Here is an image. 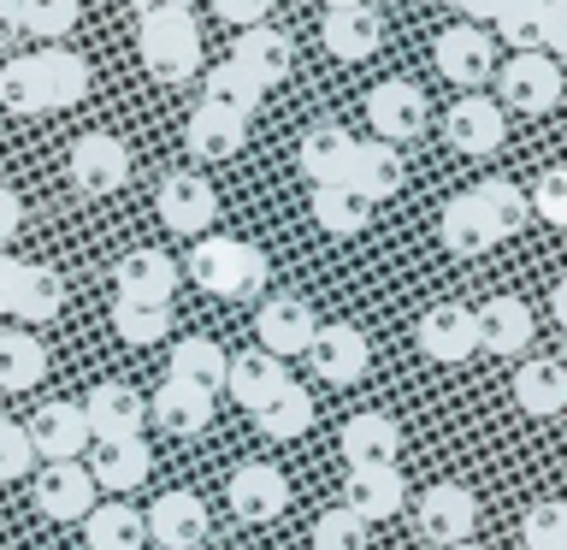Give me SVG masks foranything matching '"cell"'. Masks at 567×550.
I'll use <instances>...</instances> for the list:
<instances>
[{
    "instance_id": "7",
    "label": "cell",
    "mask_w": 567,
    "mask_h": 550,
    "mask_svg": "<svg viewBox=\"0 0 567 550\" xmlns=\"http://www.w3.org/2000/svg\"><path fill=\"white\" fill-rule=\"evenodd\" d=\"M443 142L467 160H485L508 142V124H503V106L485 101V95H461L450 113H443Z\"/></svg>"
},
{
    "instance_id": "16",
    "label": "cell",
    "mask_w": 567,
    "mask_h": 550,
    "mask_svg": "<svg viewBox=\"0 0 567 550\" xmlns=\"http://www.w3.org/2000/svg\"><path fill=\"white\" fill-rule=\"evenodd\" d=\"M367 361H372V349L354 326H319L313 344H308V367L326 385H354L367 373Z\"/></svg>"
},
{
    "instance_id": "18",
    "label": "cell",
    "mask_w": 567,
    "mask_h": 550,
    "mask_svg": "<svg viewBox=\"0 0 567 550\" xmlns=\"http://www.w3.org/2000/svg\"><path fill=\"white\" fill-rule=\"evenodd\" d=\"M24 432H30V444H35V456H48V461H78L83 444H89L83 403H48V408H35Z\"/></svg>"
},
{
    "instance_id": "10",
    "label": "cell",
    "mask_w": 567,
    "mask_h": 550,
    "mask_svg": "<svg viewBox=\"0 0 567 550\" xmlns=\"http://www.w3.org/2000/svg\"><path fill=\"white\" fill-rule=\"evenodd\" d=\"M408 503V479L396 461H367V468H349L343 479V509L349 515H361V521H390Z\"/></svg>"
},
{
    "instance_id": "48",
    "label": "cell",
    "mask_w": 567,
    "mask_h": 550,
    "mask_svg": "<svg viewBox=\"0 0 567 550\" xmlns=\"http://www.w3.org/2000/svg\"><path fill=\"white\" fill-rule=\"evenodd\" d=\"M35 461V444L18 420H0V479H24Z\"/></svg>"
},
{
    "instance_id": "13",
    "label": "cell",
    "mask_w": 567,
    "mask_h": 550,
    "mask_svg": "<svg viewBox=\"0 0 567 550\" xmlns=\"http://www.w3.org/2000/svg\"><path fill=\"white\" fill-rule=\"evenodd\" d=\"M230 515L237 521H278L284 509H290V486H284V473L272 468V461H243L237 473H230Z\"/></svg>"
},
{
    "instance_id": "31",
    "label": "cell",
    "mask_w": 567,
    "mask_h": 550,
    "mask_svg": "<svg viewBox=\"0 0 567 550\" xmlns=\"http://www.w3.org/2000/svg\"><path fill=\"white\" fill-rule=\"evenodd\" d=\"M248 415H255V426L266 438H278V444H290V438H301L313 426V397L308 390H301L296 379H284L272 397H260L255 408H248Z\"/></svg>"
},
{
    "instance_id": "29",
    "label": "cell",
    "mask_w": 567,
    "mask_h": 550,
    "mask_svg": "<svg viewBox=\"0 0 567 550\" xmlns=\"http://www.w3.org/2000/svg\"><path fill=\"white\" fill-rule=\"evenodd\" d=\"M349 154H354V136L343 124H308V136H301V149H296V166L308 172L313 184H343Z\"/></svg>"
},
{
    "instance_id": "34",
    "label": "cell",
    "mask_w": 567,
    "mask_h": 550,
    "mask_svg": "<svg viewBox=\"0 0 567 550\" xmlns=\"http://www.w3.org/2000/svg\"><path fill=\"white\" fill-rule=\"evenodd\" d=\"M83 539L89 550H142L148 544V521L131 503H95L83 515Z\"/></svg>"
},
{
    "instance_id": "54",
    "label": "cell",
    "mask_w": 567,
    "mask_h": 550,
    "mask_svg": "<svg viewBox=\"0 0 567 550\" xmlns=\"http://www.w3.org/2000/svg\"><path fill=\"white\" fill-rule=\"evenodd\" d=\"M455 12L467 18V24H491V18L503 12V0H455Z\"/></svg>"
},
{
    "instance_id": "21",
    "label": "cell",
    "mask_w": 567,
    "mask_h": 550,
    "mask_svg": "<svg viewBox=\"0 0 567 550\" xmlns=\"http://www.w3.org/2000/svg\"><path fill=\"white\" fill-rule=\"evenodd\" d=\"M420 349L432 355V361H467L478 349V332H473V308H461V302H437V308L420 314Z\"/></svg>"
},
{
    "instance_id": "36",
    "label": "cell",
    "mask_w": 567,
    "mask_h": 550,
    "mask_svg": "<svg viewBox=\"0 0 567 550\" xmlns=\"http://www.w3.org/2000/svg\"><path fill=\"white\" fill-rule=\"evenodd\" d=\"M260 95H266V89L248 78L237 60L213 65L207 78H202V106H219V113H237V119H255L260 113Z\"/></svg>"
},
{
    "instance_id": "51",
    "label": "cell",
    "mask_w": 567,
    "mask_h": 550,
    "mask_svg": "<svg viewBox=\"0 0 567 550\" xmlns=\"http://www.w3.org/2000/svg\"><path fill=\"white\" fill-rule=\"evenodd\" d=\"M18 225H24V202H18V190L0 184V248L18 237Z\"/></svg>"
},
{
    "instance_id": "58",
    "label": "cell",
    "mask_w": 567,
    "mask_h": 550,
    "mask_svg": "<svg viewBox=\"0 0 567 550\" xmlns=\"http://www.w3.org/2000/svg\"><path fill=\"white\" fill-rule=\"evenodd\" d=\"M450 550H478V544H473V539H467V544H450Z\"/></svg>"
},
{
    "instance_id": "44",
    "label": "cell",
    "mask_w": 567,
    "mask_h": 550,
    "mask_svg": "<svg viewBox=\"0 0 567 550\" xmlns=\"http://www.w3.org/2000/svg\"><path fill=\"white\" fill-rule=\"evenodd\" d=\"M18 12H24V35H42V48H53L60 35L78 30V0H18Z\"/></svg>"
},
{
    "instance_id": "15",
    "label": "cell",
    "mask_w": 567,
    "mask_h": 550,
    "mask_svg": "<svg viewBox=\"0 0 567 550\" xmlns=\"http://www.w3.org/2000/svg\"><path fill=\"white\" fill-rule=\"evenodd\" d=\"M473 332H478V349L491 355H520L532 344V332H538V319L520 296H491L473 308Z\"/></svg>"
},
{
    "instance_id": "20",
    "label": "cell",
    "mask_w": 567,
    "mask_h": 550,
    "mask_svg": "<svg viewBox=\"0 0 567 550\" xmlns=\"http://www.w3.org/2000/svg\"><path fill=\"white\" fill-rule=\"evenodd\" d=\"M142 390L131 385H118V379H106L89 390V403H83V420H89V438H142Z\"/></svg>"
},
{
    "instance_id": "50",
    "label": "cell",
    "mask_w": 567,
    "mask_h": 550,
    "mask_svg": "<svg viewBox=\"0 0 567 550\" xmlns=\"http://www.w3.org/2000/svg\"><path fill=\"white\" fill-rule=\"evenodd\" d=\"M213 12L225 18V24H237V30H255L266 12H272V0H213Z\"/></svg>"
},
{
    "instance_id": "45",
    "label": "cell",
    "mask_w": 567,
    "mask_h": 550,
    "mask_svg": "<svg viewBox=\"0 0 567 550\" xmlns=\"http://www.w3.org/2000/svg\"><path fill=\"white\" fill-rule=\"evenodd\" d=\"M526 550H567V503H532L520 521Z\"/></svg>"
},
{
    "instance_id": "53",
    "label": "cell",
    "mask_w": 567,
    "mask_h": 550,
    "mask_svg": "<svg viewBox=\"0 0 567 550\" xmlns=\"http://www.w3.org/2000/svg\"><path fill=\"white\" fill-rule=\"evenodd\" d=\"M24 35V12H18V0H0V48L18 42Z\"/></svg>"
},
{
    "instance_id": "24",
    "label": "cell",
    "mask_w": 567,
    "mask_h": 550,
    "mask_svg": "<svg viewBox=\"0 0 567 550\" xmlns=\"http://www.w3.org/2000/svg\"><path fill=\"white\" fill-rule=\"evenodd\" d=\"M35 60V78H42V106L48 113H65V106H78L89 95V60L83 53H71V48H42V53H30Z\"/></svg>"
},
{
    "instance_id": "9",
    "label": "cell",
    "mask_w": 567,
    "mask_h": 550,
    "mask_svg": "<svg viewBox=\"0 0 567 550\" xmlns=\"http://www.w3.org/2000/svg\"><path fill=\"white\" fill-rule=\"evenodd\" d=\"M255 332H260V349L266 355L290 361V355H308L313 332H319V314L301 296H266L260 314H255Z\"/></svg>"
},
{
    "instance_id": "41",
    "label": "cell",
    "mask_w": 567,
    "mask_h": 550,
    "mask_svg": "<svg viewBox=\"0 0 567 550\" xmlns=\"http://www.w3.org/2000/svg\"><path fill=\"white\" fill-rule=\"evenodd\" d=\"M473 202L485 207V220L496 225V237H514L526 220H532V202L520 184H508V177H485V184L473 190Z\"/></svg>"
},
{
    "instance_id": "19",
    "label": "cell",
    "mask_w": 567,
    "mask_h": 550,
    "mask_svg": "<svg viewBox=\"0 0 567 550\" xmlns=\"http://www.w3.org/2000/svg\"><path fill=\"white\" fill-rule=\"evenodd\" d=\"M113 278H118V296L124 302L172 308V296H177V261L159 255V248H136V255H124Z\"/></svg>"
},
{
    "instance_id": "2",
    "label": "cell",
    "mask_w": 567,
    "mask_h": 550,
    "mask_svg": "<svg viewBox=\"0 0 567 550\" xmlns=\"http://www.w3.org/2000/svg\"><path fill=\"white\" fill-rule=\"evenodd\" d=\"M136 48H142V65H148L159 83H189L195 71H202V30H195V12L142 18Z\"/></svg>"
},
{
    "instance_id": "12",
    "label": "cell",
    "mask_w": 567,
    "mask_h": 550,
    "mask_svg": "<svg viewBox=\"0 0 567 550\" xmlns=\"http://www.w3.org/2000/svg\"><path fill=\"white\" fill-rule=\"evenodd\" d=\"M207 532H213V515L195 491H166L148 509V539L159 550H202Z\"/></svg>"
},
{
    "instance_id": "40",
    "label": "cell",
    "mask_w": 567,
    "mask_h": 550,
    "mask_svg": "<svg viewBox=\"0 0 567 550\" xmlns=\"http://www.w3.org/2000/svg\"><path fill=\"white\" fill-rule=\"evenodd\" d=\"M544 7L549 0H503L491 18V35H503L514 53H544Z\"/></svg>"
},
{
    "instance_id": "55",
    "label": "cell",
    "mask_w": 567,
    "mask_h": 550,
    "mask_svg": "<svg viewBox=\"0 0 567 550\" xmlns=\"http://www.w3.org/2000/svg\"><path fill=\"white\" fill-rule=\"evenodd\" d=\"M136 18H154V12H189V0H131Z\"/></svg>"
},
{
    "instance_id": "37",
    "label": "cell",
    "mask_w": 567,
    "mask_h": 550,
    "mask_svg": "<svg viewBox=\"0 0 567 550\" xmlns=\"http://www.w3.org/2000/svg\"><path fill=\"white\" fill-rule=\"evenodd\" d=\"M65 308V278L53 273V266H35L24 261V278H18V302H12V314L24 319V326H48L53 314Z\"/></svg>"
},
{
    "instance_id": "17",
    "label": "cell",
    "mask_w": 567,
    "mask_h": 550,
    "mask_svg": "<svg viewBox=\"0 0 567 550\" xmlns=\"http://www.w3.org/2000/svg\"><path fill=\"white\" fill-rule=\"evenodd\" d=\"M319 42H326L331 60L361 65V60H372V53H379V42H384V18H379V7H337V12H326Z\"/></svg>"
},
{
    "instance_id": "26",
    "label": "cell",
    "mask_w": 567,
    "mask_h": 550,
    "mask_svg": "<svg viewBox=\"0 0 567 550\" xmlns=\"http://www.w3.org/2000/svg\"><path fill=\"white\" fill-rule=\"evenodd\" d=\"M337 444H343L349 468H367V461H396L402 456V426L379 415V408H367V415H349L343 432H337Z\"/></svg>"
},
{
    "instance_id": "49",
    "label": "cell",
    "mask_w": 567,
    "mask_h": 550,
    "mask_svg": "<svg viewBox=\"0 0 567 550\" xmlns=\"http://www.w3.org/2000/svg\"><path fill=\"white\" fill-rule=\"evenodd\" d=\"M544 53L549 60H567V0H549L544 7Z\"/></svg>"
},
{
    "instance_id": "4",
    "label": "cell",
    "mask_w": 567,
    "mask_h": 550,
    "mask_svg": "<svg viewBox=\"0 0 567 550\" xmlns=\"http://www.w3.org/2000/svg\"><path fill=\"white\" fill-rule=\"evenodd\" d=\"M154 207H159V225L177 231V237H207V225L219 220V195H213V184H207L202 172H172V177H159Z\"/></svg>"
},
{
    "instance_id": "6",
    "label": "cell",
    "mask_w": 567,
    "mask_h": 550,
    "mask_svg": "<svg viewBox=\"0 0 567 550\" xmlns=\"http://www.w3.org/2000/svg\"><path fill=\"white\" fill-rule=\"evenodd\" d=\"M65 172L83 195H113V190H124V177H131V149L106 131H89V136L71 142Z\"/></svg>"
},
{
    "instance_id": "56",
    "label": "cell",
    "mask_w": 567,
    "mask_h": 550,
    "mask_svg": "<svg viewBox=\"0 0 567 550\" xmlns=\"http://www.w3.org/2000/svg\"><path fill=\"white\" fill-rule=\"evenodd\" d=\"M549 314H556V326L567 332V278L556 284V291H549Z\"/></svg>"
},
{
    "instance_id": "1",
    "label": "cell",
    "mask_w": 567,
    "mask_h": 550,
    "mask_svg": "<svg viewBox=\"0 0 567 550\" xmlns=\"http://www.w3.org/2000/svg\"><path fill=\"white\" fill-rule=\"evenodd\" d=\"M189 278L202 284L207 296L225 302H248L266 291V255L243 237H195L189 248Z\"/></svg>"
},
{
    "instance_id": "14",
    "label": "cell",
    "mask_w": 567,
    "mask_h": 550,
    "mask_svg": "<svg viewBox=\"0 0 567 550\" xmlns=\"http://www.w3.org/2000/svg\"><path fill=\"white\" fill-rule=\"evenodd\" d=\"M35 509H42L48 521H83V515L95 509V479H89L83 461H48V468L35 473Z\"/></svg>"
},
{
    "instance_id": "23",
    "label": "cell",
    "mask_w": 567,
    "mask_h": 550,
    "mask_svg": "<svg viewBox=\"0 0 567 550\" xmlns=\"http://www.w3.org/2000/svg\"><path fill=\"white\" fill-rule=\"evenodd\" d=\"M437 237H443V248H450V255H461V261L491 255V248L503 243V237H496V225L485 220V207L473 202V190H467V195H450V202H443Z\"/></svg>"
},
{
    "instance_id": "38",
    "label": "cell",
    "mask_w": 567,
    "mask_h": 550,
    "mask_svg": "<svg viewBox=\"0 0 567 550\" xmlns=\"http://www.w3.org/2000/svg\"><path fill=\"white\" fill-rule=\"evenodd\" d=\"M48 379V349L30 332H0V390H35Z\"/></svg>"
},
{
    "instance_id": "43",
    "label": "cell",
    "mask_w": 567,
    "mask_h": 550,
    "mask_svg": "<svg viewBox=\"0 0 567 550\" xmlns=\"http://www.w3.org/2000/svg\"><path fill=\"white\" fill-rule=\"evenodd\" d=\"M0 106H7V113H48L42 106V78H35V60L24 53V60H7L0 65Z\"/></svg>"
},
{
    "instance_id": "8",
    "label": "cell",
    "mask_w": 567,
    "mask_h": 550,
    "mask_svg": "<svg viewBox=\"0 0 567 550\" xmlns=\"http://www.w3.org/2000/svg\"><path fill=\"white\" fill-rule=\"evenodd\" d=\"M437 71L450 83H461L467 95H478V83L496 78V42H491V30H478V24L443 30L437 35Z\"/></svg>"
},
{
    "instance_id": "3",
    "label": "cell",
    "mask_w": 567,
    "mask_h": 550,
    "mask_svg": "<svg viewBox=\"0 0 567 550\" xmlns=\"http://www.w3.org/2000/svg\"><path fill=\"white\" fill-rule=\"evenodd\" d=\"M478 527V497L467 486H455V479H443V486H425L420 509H414V532L425 544L450 550V544H467Z\"/></svg>"
},
{
    "instance_id": "57",
    "label": "cell",
    "mask_w": 567,
    "mask_h": 550,
    "mask_svg": "<svg viewBox=\"0 0 567 550\" xmlns=\"http://www.w3.org/2000/svg\"><path fill=\"white\" fill-rule=\"evenodd\" d=\"M326 12H337V7H367V0H319Z\"/></svg>"
},
{
    "instance_id": "47",
    "label": "cell",
    "mask_w": 567,
    "mask_h": 550,
    "mask_svg": "<svg viewBox=\"0 0 567 550\" xmlns=\"http://www.w3.org/2000/svg\"><path fill=\"white\" fill-rule=\"evenodd\" d=\"M532 213H538V220H549V225H567V166H549L538 184H532Z\"/></svg>"
},
{
    "instance_id": "52",
    "label": "cell",
    "mask_w": 567,
    "mask_h": 550,
    "mask_svg": "<svg viewBox=\"0 0 567 550\" xmlns=\"http://www.w3.org/2000/svg\"><path fill=\"white\" fill-rule=\"evenodd\" d=\"M18 278H24V261H12L7 248H0V314H12V302H18Z\"/></svg>"
},
{
    "instance_id": "33",
    "label": "cell",
    "mask_w": 567,
    "mask_h": 550,
    "mask_svg": "<svg viewBox=\"0 0 567 550\" xmlns=\"http://www.w3.org/2000/svg\"><path fill=\"white\" fill-rule=\"evenodd\" d=\"M225 367H230V355L213 344V337H184V344H172L166 379L195 385V390H213V397H219V390H225Z\"/></svg>"
},
{
    "instance_id": "35",
    "label": "cell",
    "mask_w": 567,
    "mask_h": 550,
    "mask_svg": "<svg viewBox=\"0 0 567 550\" xmlns=\"http://www.w3.org/2000/svg\"><path fill=\"white\" fill-rule=\"evenodd\" d=\"M284 379H290V373H284V361H278V355H266V349H237V355H230V367H225V390L243 408H255L260 397H272Z\"/></svg>"
},
{
    "instance_id": "39",
    "label": "cell",
    "mask_w": 567,
    "mask_h": 550,
    "mask_svg": "<svg viewBox=\"0 0 567 550\" xmlns=\"http://www.w3.org/2000/svg\"><path fill=\"white\" fill-rule=\"evenodd\" d=\"M372 220V202H361L349 184H313V225L331 237H354Z\"/></svg>"
},
{
    "instance_id": "42",
    "label": "cell",
    "mask_w": 567,
    "mask_h": 550,
    "mask_svg": "<svg viewBox=\"0 0 567 550\" xmlns=\"http://www.w3.org/2000/svg\"><path fill=\"white\" fill-rule=\"evenodd\" d=\"M113 332L124 337L131 349H148V344H159V337L172 332V314L166 308H148V302H113Z\"/></svg>"
},
{
    "instance_id": "28",
    "label": "cell",
    "mask_w": 567,
    "mask_h": 550,
    "mask_svg": "<svg viewBox=\"0 0 567 550\" xmlns=\"http://www.w3.org/2000/svg\"><path fill=\"white\" fill-rule=\"evenodd\" d=\"M230 60H237L260 89H272V83L290 78L296 48H290V35H284V30H260V24H255V30H243V35H237V53H230Z\"/></svg>"
},
{
    "instance_id": "25",
    "label": "cell",
    "mask_w": 567,
    "mask_h": 550,
    "mask_svg": "<svg viewBox=\"0 0 567 550\" xmlns=\"http://www.w3.org/2000/svg\"><path fill=\"white\" fill-rule=\"evenodd\" d=\"M154 456L142 438H95V456H89V479L106 491H136L148 479Z\"/></svg>"
},
{
    "instance_id": "5",
    "label": "cell",
    "mask_w": 567,
    "mask_h": 550,
    "mask_svg": "<svg viewBox=\"0 0 567 550\" xmlns=\"http://www.w3.org/2000/svg\"><path fill=\"white\" fill-rule=\"evenodd\" d=\"M491 83H496V95H503V106H514V113H549V106L561 101V65L549 60V53H514Z\"/></svg>"
},
{
    "instance_id": "46",
    "label": "cell",
    "mask_w": 567,
    "mask_h": 550,
    "mask_svg": "<svg viewBox=\"0 0 567 550\" xmlns=\"http://www.w3.org/2000/svg\"><path fill=\"white\" fill-rule=\"evenodd\" d=\"M313 550H367V521L349 509H326L313 521Z\"/></svg>"
},
{
    "instance_id": "59",
    "label": "cell",
    "mask_w": 567,
    "mask_h": 550,
    "mask_svg": "<svg viewBox=\"0 0 567 550\" xmlns=\"http://www.w3.org/2000/svg\"><path fill=\"white\" fill-rule=\"evenodd\" d=\"M443 7H455V0H443Z\"/></svg>"
},
{
    "instance_id": "30",
    "label": "cell",
    "mask_w": 567,
    "mask_h": 550,
    "mask_svg": "<svg viewBox=\"0 0 567 550\" xmlns=\"http://www.w3.org/2000/svg\"><path fill=\"white\" fill-rule=\"evenodd\" d=\"M184 136H189L195 160H237L243 142H248V119L219 113V106H195L189 124H184Z\"/></svg>"
},
{
    "instance_id": "32",
    "label": "cell",
    "mask_w": 567,
    "mask_h": 550,
    "mask_svg": "<svg viewBox=\"0 0 567 550\" xmlns=\"http://www.w3.org/2000/svg\"><path fill=\"white\" fill-rule=\"evenodd\" d=\"M514 403L526 408V415H561L567 408V367L549 361V355H538V361H520V373H514Z\"/></svg>"
},
{
    "instance_id": "11",
    "label": "cell",
    "mask_w": 567,
    "mask_h": 550,
    "mask_svg": "<svg viewBox=\"0 0 567 550\" xmlns=\"http://www.w3.org/2000/svg\"><path fill=\"white\" fill-rule=\"evenodd\" d=\"M367 119H372V136L390 142V149H396V142H414V136H425V95L414 83L390 78L367 95Z\"/></svg>"
},
{
    "instance_id": "27",
    "label": "cell",
    "mask_w": 567,
    "mask_h": 550,
    "mask_svg": "<svg viewBox=\"0 0 567 550\" xmlns=\"http://www.w3.org/2000/svg\"><path fill=\"white\" fill-rule=\"evenodd\" d=\"M148 415L166 426L172 438H195V432H207V426H213V390H195V385L166 379V385L154 390Z\"/></svg>"
},
{
    "instance_id": "22",
    "label": "cell",
    "mask_w": 567,
    "mask_h": 550,
    "mask_svg": "<svg viewBox=\"0 0 567 550\" xmlns=\"http://www.w3.org/2000/svg\"><path fill=\"white\" fill-rule=\"evenodd\" d=\"M402 154L390 149V142H354V154H349V172H343V184L361 195V202H390V195L402 190Z\"/></svg>"
}]
</instances>
